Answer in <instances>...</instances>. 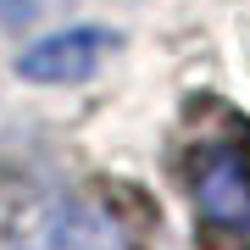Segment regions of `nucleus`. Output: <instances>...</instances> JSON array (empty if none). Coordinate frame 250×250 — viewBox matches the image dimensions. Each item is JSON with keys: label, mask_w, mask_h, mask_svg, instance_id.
Here are the masks:
<instances>
[{"label": "nucleus", "mask_w": 250, "mask_h": 250, "mask_svg": "<svg viewBox=\"0 0 250 250\" xmlns=\"http://www.w3.org/2000/svg\"><path fill=\"white\" fill-rule=\"evenodd\" d=\"M189 200L206 228L250 239V145L211 139L189 156Z\"/></svg>", "instance_id": "nucleus-1"}, {"label": "nucleus", "mask_w": 250, "mask_h": 250, "mask_svg": "<svg viewBox=\"0 0 250 250\" xmlns=\"http://www.w3.org/2000/svg\"><path fill=\"white\" fill-rule=\"evenodd\" d=\"M117 50V34L111 28H62V34H50V39H39V45H28L17 56V78L28 83H45V89H56V83H83V78H95V67L106 62V56Z\"/></svg>", "instance_id": "nucleus-2"}]
</instances>
